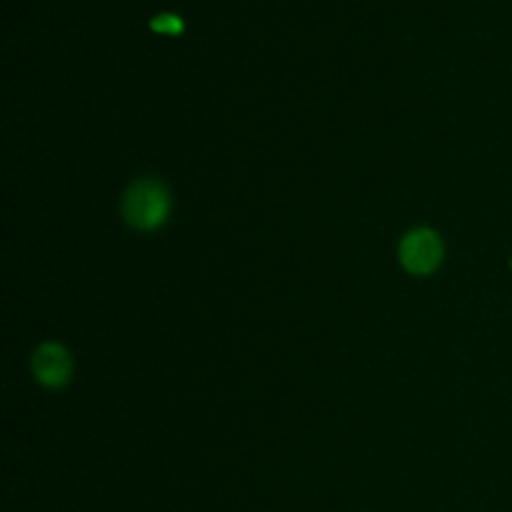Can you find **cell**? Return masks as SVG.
<instances>
[{
	"label": "cell",
	"instance_id": "obj_1",
	"mask_svg": "<svg viewBox=\"0 0 512 512\" xmlns=\"http://www.w3.org/2000/svg\"><path fill=\"white\" fill-rule=\"evenodd\" d=\"M170 194L158 180H138L134 182L122 202V214L126 222L142 232L160 228L170 216Z\"/></svg>",
	"mask_w": 512,
	"mask_h": 512
},
{
	"label": "cell",
	"instance_id": "obj_2",
	"mask_svg": "<svg viewBox=\"0 0 512 512\" xmlns=\"http://www.w3.org/2000/svg\"><path fill=\"white\" fill-rule=\"evenodd\" d=\"M442 240L432 228L410 230L398 248L400 264L416 276H426L434 272L442 262Z\"/></svg>",
	"mask_w": 512,
	"mask_h": 512
},
{
	"label": "cell",
	"instance_id": "obj_4",
	"mask_svg": "<svg viewBox=\"0 0 512 512\" xmlns=\"http://www.w3.org/2000/svg\"><path fill=\"white\" fill-rule=\"evenodd\" d=\"M150 26H152V30H156L160 34H170V36L180 34L182 28H184L182 20L178 16H174V14H160L156 18H152Z\"/></svg>",
	"mask_w": 512,
	"mask_h": 512
},
{
	"label": "cell",
	"instance_id": "obj_3",
	"mask_svg": "<svg viewBox=\"0 0 512 512\" xmlns=\"http://www.w3.org/2000/svg\"><path fill=\"white\" fill-rule=\"evenodd\" d=\"M72 356L60 342H42L32 354V374L48 390L64 388L72 378Z\"/></svg>",
	"mask_w": 512,
	"mask_h": 512
}]
</instances>
